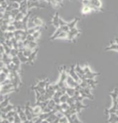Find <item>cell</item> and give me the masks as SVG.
Returning a JSON list of instances; mask_svg holds the SVG:
<instances>
[{
  "label": "cell",
  "mask_w": 118,
  "mask_h": 123,
  "mask_svg": "<svg viewBox=\"0 0 118 123\" xmlns=\"http://www.w3.org/2000/svg\"><path fill=\"white\" fill-rule=\"evenodd\" d=\"M6 44L8 46L10 49H13L14 47H13V43H12V41H11V39H6V42H5Z\"/></svg>",
  "instance_id": "37"
},
{
  "label": "cell",
  "mask_w": 118,
  "mask_h": 123,
  "mask_svg": "<svg viewBox=\"0 0 118 123\" xmlns=\"http://www.w3.org/2000/svg\"><path fill=\"white\" fill-rule=\"evenodd\" d=\"M71 118H72L73 123H83L79 120V119L77 118V114H76V113H74V114L72 115V116H71Z\"/></svg>",
  "instance_id": "25"
},
{
  "label": "cell",
  "mask_w": 118,
  "mask_h": 123,
  "mask_svg": "<svg viewBox=\"0 0 118 123\" xmlns=\"http://www.w3.org/2000/svg\"><path fill=\"white\" fill-rule=\"evenodd\" d=\"M74 91H75V89H74V88H69V87H67V88H66V94H67L69 97H74Z\"/></svg>",
  "instance_id": "19"
},
{
  "label": "cell",
  "mask_w": 118,
  "mask_h": 123,
  "mask_svg": "<svg viewBox=\"0 0 118 123\" xmlns=\"http://www.w3.org/2000/svg\"><path fill=\"white\" fill-rule=\"evenodd\" d=\"M56 117L58 118V119H61V118H63V117L65 116L63 112H56Z\"/></svg>",
  "instance_id": "41"
},
{
  "label": "cell",
  "mask_w": 118,
  "mask_h": 123,
  "mask_svg": "<svg viewBox=\"0 0 118 123\" xmlns=\"http://www.w3.org/2000/svg\"><path fill=\"white\" fill-rule=\"evenodd\" d=\"M47 82H49V81H48V79H45V80H40V81H38V83L36 84V85H37V87H38V88H45Z\"/></svg>",
  "instance_id": "16"
},
{
  "label": "cell",
  "mask_w": 118,
  "mask_h": 123,
  "mask_svg": "<svg viewBox=\"0 0 118 123\" xmlns=\"http://www.w3.org/2000/svg\"><path fill=\"white\" fill-rule=\"evenodd\" d=\"M109 123H118V116L116 114H110L108 118Z\"/></svg>",
  "instance_id": "11"
},
{
  "label": "cell",
  "mask_w": 118,
  "mask_h": 123,
  "mask_svg": "<svg viewBox=\"0 0 118 123\" xmlns=\"http://www.w3.org/2000/svg\"><path fill=\"white\" fill-rule=\"evenodd\" d=\"M57 2L59 3V5H60V6H62L63 5H62V2H63V0H57Z\"/></svg>",
  "instance_id": "45"
},
{
  "label": "cell",
  "mask_w": 118,
  "mask_h": 123,
  "mask_svg": "<svg viewBox=\"0 0 118 123\" xmlns=\"http://www.w3.org/2000/svg\"><path fill=\"white\" fill-rule=\"evenodd\" d=\"M37 50H38V49H35V50H33L32 54L28 57V64H31V65H32V64L34 63V61L35 60V57H36Z\"/></svg>",
  "instance_id": "7"
},
{
  "label": "cell",
  "mask_w": 118,
  "mask_h": 123,
  "mask_svg": "<svg viewBox=\"0 0 118 123\" xmlns=\"http://www.w3.org/2000/svg\"><path fill=\"white\" fill-rule=\"evenodd\" d=\"M18 52H19V50L18 49H11V51H10V56L13 57H17L18 55Z\"/></svg>",
  "instance_id": "27"
},
{
  "label": "cell",
  "mask_w": 118,
  "mask_h": 123,
  "mask_svg": "<svg viewBox=\"0 0 118 123\" xmlns=\"http://www.w3.org/2000/svg\"><path fill=\"white\" fill-rule=\"evenodd\" d=\"M98 75H99V73H97V72H93V71L91 70L90 72H89V73L85 74L84 76H85V79H95V78H96V76H98Z\"/></svg>",
  "instance_id": "14"
},
{
  "label": "cell",
  "mask_w": 118,
  "mask_h": 123,
  "mask_svg": "<svg viewBox=\"0 0 118 123\" xmlns=\"http://www.w3.org/2000/svg\"><path fill=\"white\" fill-rule=\"evenodd\" d=\"M82 1H84V0H82Z\"/></svg>",
  "instance_id": "50"
},
{
  "label": "cell",
  "mask_w": 118,
  "mask_h": 123,
  "mask_svg": "<svg viewBox=\"0 0 118 123\" xmlns=\"http://www.w3.org/2000/svg\"><path fill=\"white\" fill-rule=\"evenodd\" d=\"M115 114H116L118 116V109H117V110H116V112H115Z\"/></svg>",
  "instance_id": "48"
},
{
  "label": "cell",
  "mask_w": 118,
  "mask_h": 123,
  "mask_svg": "<svg viewBox=\"0 0 118 123\" xmlns=\"http://www.w3.org/2000/svg\"><path fill=\"white\" fill-rule=\"evenodd\" d=\"M80 36V30L76 27L72 28L67 32V39L70 42H75V39Z\"/></svg>",
  "instance_id": "1"
},
{
  "label": "cell",
  "mask_w": 118,
  "mask_h": 123,
  "mask_svg": "<svg viewBox=\"0 0 118 123\" xmlns=\"http://www.w3.org/2000/svg\"><path fill=\"white\" fill-rule=\"evenodd\" d=\"M86 82H87L88 87L90 88H95L96 87V84H97V81L91 79H86Z\"/></svg>",
  "instance_id": "12"
},
{
  "label": "cell",
  "mask_w": 118,
  "mask_h": 123,
  "mask_svg": "<svg viewBox=\"0 0 118 123\" xmlns=\"http://www.w3.org/2000/svg\"><path fill=\"white\" fill-rule=\"evenodd\" d=\"M1 110H2L3 113H8L9 111H11V110H17V107L11 105V104H8L6 107H5L4 109H2Z\"/></svg>",
  "instance_id": "8"
},
{
  "label": "cell",
  "mask_w": 118,
  "mask_h": 123,
  "mask_svg": "<svg viewBox=\"0 0 118 123\" xmlns=\"http://www.w3.org/2000/svg\"><path fill=\"white\" fill-rule=\"evenodd\" d=\"M68 98H69V96L67 94L62 95L61 98H60V103H66V101H67V99H68Z\"/></svg>",
  "instance_id": "26"
},
{
  "label": "cell",
  "mask_w": 118,
  "mask_h": 123,
  "mask_svg": "<svg viewBox=\"0 0 118 123\" xmlns=\"http://www.w3.org/2000/svg\"><path fill=\"white\" fill-rule=\"evenodd\" d=\"M1 90H2V86L0 85V91H1Z\"/></svg>",
  "instance_id": "49"
},
{
  "label": "cell",
  "mask_w": 118,
  "mask_h": 123,
  "mask_svg": "<svg viewBox=\"0 0 118 123\" xmlns=\"http://www.w3.org/2000/svg\"><path fill=\"white\" fill-rule=\"evenodd\" d=\"M32 19H33L34 24H35L36 26H42V27H45L44 21H43L40 18H38V17H34V18H32Z\"/></svg>",
  "instance_id": "6"
},
{
  "label": "cell",
  "mask_w": 118,
  "mask_h": 123,
  "mask_svg": "<svg viewBox=\"0 0 118 123\" xmlns=\"http://www.w3.org/2000/svg\"><path fill=\"white\" fill-rule=\"evenodd\" d=\"M66 73L69 75L70 77H72L73 79H74L76 82H78V83L81 82V79H79V77L77 76V74L75 73V71H74V65H72V66H71L70 69H66Z\"/></svg>",
  "instance_id": "2"
},
{
  "label": "cell",
  "mask_w": 118,
  "mask_h": 123,
  "mask_svg": "<svg viewBox=\"0 0 118 123\" xmlns=\"http://www.w3.org/2000/svg\"><path fill=\"white\" fill-rule=\"evenodd\" d=\"M66 86L67 87H69V88H74L77 85H78V82H76L74 79H73V78L72 77H70L69 75L67 76V78H66Z\"/></svg>",
  "instance_id": "4"
},
{
  "label": "cell",
  "mask_w": 118,
  "mask_h": 123,
  "mask_svg": "<svg viewBox=\"0 0 118 123\" xmlns=\"http://www.w3.org/2000/svg\"><path fill=\"white\" fill-rule=\"evenodd\" d=\"M42 120H43V119H41L40 118H38V119H37V120H36V121H35L34 123H41V122H42Z\"/></svg>",
  "instance_id": "43"
},
{
  "label": "cell",
  "mask_w": 118,
  "mask_h": 123,
  "mask_svg": "<svg viewBox=\"0 0 118 123\" xmlns=\"http://www.w3.org/2000/svg\"><path fill=\"white\" fill-rule=\"evenodd\" d=\"M40 36H41V31H36L33 34V37H35V39L37 41V39H39Z\"/></svg>",
  "instance_id": "32"
},
{
  "label": "cell",
  "mask_w": 118,
  "mask_h": 123,
  "mask_svg": "<svg viewBox=\"0 0 118 123\" xmlns=\"http://www.w3.org/2000/svg\"><path fill=\"white\" fill-rule=\"evenodd\" d=\"M78 21H79V18H75L74 20H72L71 22H68L67 26H68V27H69L70 29H72V28H74V27H75V26L77 25Z\"/></svg>",
  "instance_id": "13"
},
{
  "label": "cell",
  "mask_w": 118,
  "mask_h": 123,
  "mask_svg": "<svg viewBox=\"0 0 118 123\" xmlns=\"http://www.w3.org/2000/svg\"><path fill=\"white\" fill-rule=\"evenodd\" d=\"M105 50L108 51V50H114V51H118V45L114 43V44L110 45L107 48H105Z\"/></svg>",
  "instance_id": "17"
},
{
  "label": "cell",
  "mask_w": 118,
  "mask_h": 123,
  "mask_svg": "<svg viewBox=\"0 0 118 123\" xmlns=\"http://www.w3.org/2000/svg\"><path fill=\"white\" fill-rule=\"evenodd\" d=\"M25 18V14L22 13V12H19L17 14V16L15 18V21H22Z\"/></svg>",
  "instance_id": "20"
},
{
  "label": "cell",
  "mask_w": 118,
  "mask_h": 123,
  "mask_svg": "<svg viewBox=\"0 0 118 123\" xmlns=\"http://www.w3.org/2000/svg\"><path fill=\"white\" fill-rule=\"evenodd\" d=\"M83 69H84V75L87 74V73H89V72L91 71V68H90V67L88 66V65H85Z\"/></svg>",
  "instance_id": "36"
},
{
  "label": "cell",
  "mask_w": 118,
  "mask_h": 123,
  "mask_svg": "<svg viewBox=\"0 0 118 123\" xmlns=\"http://www.w3.org/2000/svg\"><path fill=\"white\" fill-rule=\"evenodd\" d=\"M59 24H60V26H66L67 24H68V22H66V21H65L63 18H59Z\"/></svg>",
  "instance_id": "35"
},
{
  "label": "cell",
  "mask_w": 118,
  "mask_h": 123,
  "mask_svg": "<svg viewBox=\"0 0 118 123\" xmlns=\"http://www.w3.org/2000/svg\"><path fill=\"white\" fill-rule=\"evenodd\" d=\"M17 30V28H16V26H14V25H12V24H11V25H8V26H7V31H8V32H15V31Z\"/></svg>",
  "instance_id": "31"
},
{
  "label": "cell",
  "mask_w": 118,
  "mask_h": 123,
  "mask_svg": "<svg viewBox=\"0 0 118 123\" xmlns=\"http://www.w3.org/2000/svg\"><path fill=\"white\" fill-rule=\"evenodd\" d=\"M10 6H11V7L13 9H19V6H20V3H18V2H13V3H10Z\"/></svg>",
  "instance_id": "28"
},
{
  "label": "cell",
  "mask_w": 118,
  "mask_h": 123,
  "mask_svg": "<svg viewBox=\"0 0 118 123\" xmlns=\"http://www.w3.org/2000/svg\"><path fill=\"white\" fill-rule=\"evenodd\" d=\"M41 123H49V122H48L46 119H45V120H42V122Z\"/></svg>",
  "instance_id": "47"
},
{
  "label": "cell",
  "mask_w": 118,
  "mask_h": 123,
  "mask_svg": "<svg viewBox=\"0 0 118 123\" xmlns=\"http://www.w3.org/2000/svg\"><path fill=\"white\" fill-rule=\"evenodd\" d=\"M61 108H62V110L65 111V110H69V109H70V106L66 102V103H61Z\"/></svg>",
  "instance_id": "30"
},
{
  "label": "cell",
  "mask_w": 118,
  "mask_h": 123,
  "mask_svg": "<svg viewBox=\"0 0 118 123\" xmlns=\"http://www.w3.org/2000/svg\"><path fill=\"white\" fill-rule=\"evenodd\" d=\"M26 40H28L29 42H33V41H36V40L35 39V37H33V35H27V37H26Z\"/></svg>",
  "instance_id": "38"
},
{
  "label": "cell",
  "mask_w": 118,
  "mask_h": 123,
  "mask_svg": "<svg viewBox=\"0 0 118 123\" xmlns=\"http://www.w3.org/2000/svg\"><path fill=\"white\" fill-rule=\"evenodd\" d=\"M62 28V30L64 31V32H68V31L70 30V28L68 27V26L66 25V26H60Z\"/></svg>",
  "instance_id": "40"
},
{
  "label": "cell",
  "mask_w": 118,
  "mask_h": 123,
  "mask_svg": "<svg viewBox=\"0 0 118 123\" xmlns=\"http://www.w3.org/2000/svg\"><path fill=\"white\" fill-rule=\"evenodd\" d=\"M59 18H60V17H59V14H58V12H56V13L55 14V16L52 18V20H51V24H52L53 26H55L56 28L60 27V24H59Z\"/></svg>",
  "instance_id": "5"
},
{
  "label": "cell",
  "mask_w": 118,
  "mask_h": 123,
  "mask_svg": "<svg viewBox=\"0 0 118 123\" xmlns=\"http://www.w3.org/2000/svg\"><path fill=\"white\" fill-rule=\"evenodd\" d=\"M14 123H15V122H14Z\"/></svg>",
  "instance_id": "51"
},
{
  "label": "cell",
  "mask_w": 118,
  "mask_h": 123,
  "mask_svg": "<svg viewBox=\"0 0 118 123\" xmlns=\"http://www.w3.org/2000/svg\"><path fill=\"white\" fill-rule=\"evenodd\" d=\"M63 32V30H62V28L61 27H58V28H56V32L54 33V35L51 36L50 37V40H54V39H56L57 37V36L59 35L60 33H62Z\"/></svg>",
  "instance_id": "15"
},
{
  "label": "cell",
  "mask_w": 118,
  "mask_h": 123,
  "mask_svg": "<svg viewBox=\"0 0 118 123\" xmlns=\"http://www.w3.org/2000/svg\"><path fill=\"white\" fill-rule=\"evenodd\" d=\"M114 43L118 45V37H115V38H114Z\"/></svg>",
  "instance_id": "46"
},
{
  "label": "cell",
  "mask_w": 118,
  "mask_h": 123,
  "mask_svg": "<svg viewBox=\"0 0 118 123\" xmlns=\"http://www.w3.org/2000/svg\"><path fill=\"white\" fill-rule=\"evenodd\" d=\"M43 111H42V109H41V107L38 105H35V107L33 108V113L34 114H40V113H42Z\"/></svg>",
  "instance_id": "18"
},
{
  "label": "cell",
  "mask_w": 118,
  "mask_h": 123,
  "mask_svg": "<svg viewBox=\"0 0 118 123\" xmlns=\"http://www.w3.org/2000/svg\"><path fill=\"white\" fill-rule=\"evenodd\" d=\"M79 85L81 86V88H89L88 87V84L87 82H86V79L85 80H82L80 83H79Z\"/></svg>",
  "instance_id": "29"
},
{
  "label": "cell",
  "mask_w": 118,
  "mask_h": 123,
  "mask_svg": "<svg viewBox=\"0 0 118 123\" xmlns=\"http://www.w3.org/2000/svg\"><path fill=\"white\" fill-rule=\"evenodd\" d=\"M17 57H19V59H20L21 63H28V57H26V56L23 54L22 51H19V52H18Z\"/></svg>",
  "instance_id": "10"
},
{
  "label": "cell",
  "mask_w": 118,
  "mask_h": 123,
  "mask_svg": "<svg viewBox=\"0 0 118 123\" xmlns=\"http://www.w3.org/2000/svg\"><path fill=\"white\" fill-rule=\"evenodd\" d=\"M12 63H14V64L17 65V66H20V65H21V61H20V59H19V57H18L17 56L12 57Z\"/></svg>",
  "instance_id": "22"
},
{
  "label": "cell",
  "mask_w": 118,
  "mask_h": 123,
  "mask_svg": "<svg viewBox=\"0 0 118 123\" xmlns=\"http://www.w3.org/2000/svg\"><path fill=\"white\" fill-rule=\"evenodd\" d=\"M67 38V32H62L59 35L57 36L56 39H66Z\"/></svg>",
  "instance_id": "21"
},
{
  "label": "cell",
  "mask_w": 118,
  "mask_h": 123,
  "mask_svg": "<svg viewBox=\"0 0 118 123\" xmlns=\"http://www.w3.org/2000/svg\"><path fill=\"white\" fill-rule=\"evenodd\" d=\"M1 123H10L7 120V119H2V121H1Z\"/></svg>",
  "instance_id": "44"
},
{
  "label": "cell",
  "mask_w": 118,
  "mask_h": 123,
  "mask_svg": "<svg viewBox=\"0 0 118 123\" xmlns=\"http://www.w3.org/2000/svg\"><path fill=\"white\" fill-rule=\"evenodd\" d=\"M59 123H68V119H67L66 116H64L63 118L59 119Z\"/></svg>",
  "instance_id": "39"
},
{
  "label": "cell",
  "mask_w": 118,
  "mask_h": 123,
  "mask_svg": "<svg viewBox=\"0 0 118 123\" xmlns=\"http://www.w3.org/2000/svg\"><path fill=\"white\" fill-rule=\"evenodd\" d=\"M75 106H76V112L79 113L81 110H83V109H86L87 108V106H84L82 103V101H75Z\"/></svg>",
  "instance_id": "9"
},
{
  "label": "cell",
  "mask_w": 118,
  "mask_h": 123,
  "mask_svg": "<svg viewBox=\"0 0 118 123\" xmlns=\"http://www.w3.org/2000/svg\"><path fill=\"white\" fill-rule=\"evenodd\" d=\"M20 12V10L19 9H12L11 11H10V17L11 18H15L17 16V14Z\"/></svg>",
  "instance_id": "23"
},
{
  "label": "cell",
  "mask_w": 118,
  "mask_h": 123,
  "mask_svg": "<svg viewBox=\"0 0 118 123\" xmlns=\"http://www.w3.org/2000/svg\"><path fill=\"white\" fill-rule=\"evenodd\" d=\"M56 103L54 101V99L53 98H51L50 100H49V103H48V105H47V107L50 109L51 110H53L54 109H55V107H56Z\"/></svg>",
  "instance_id": "24"
},
{
  "label": "cell",
  "mask_w": 118,
  "mask_h": 123,
  "mask_svg": "<svg viewBox=\"0 0 118 123\" xmlns=\"http://www.w3.org/2000/svg\"><path fill=\"white\" fill-rule=\"evenodd\" d=\"M7 120H8L10 123H14L15 122V117H14V116L13 117H9L8 119H7Z\"/></svg>",
  "instance_id": "42"
},
{
  "label": "cell",
  "mask_w": 118,
  "mask_h": 123,
  "mask_svg": "<svg viewBox=\"0 0 118 123\" xmlns=\"http://www.w3.org/2000/svg\"><path fill=\"white\" fill-rule=\"evenodd\" d=\"M7 25H4V24H1L0 25V29L3 31V32H6L7 31Z\"/></svg>",
  "instance_id": "34"
},
{
  "label": "cell",
  "mask_w": 118,
  "mask_h": 123,
  "mask_svg": "<svg viewBox=\"0 0 118 123\" xmlns=\"http://www.w3.org/2000/svg\"><path fill=\"white\" fill-rule=\"evenodd\" d=\"M25 112H26V115L27 117V119L28 120H32L33 119V108H31L30 103L29 102H26V106H25Z\"/></svg>",
  "instance_id": "3"
},
{
  "label": "cell",
  "mask_w": 118,
  "mask_h": 123,
  "mask_svg": "<svg viewBox=\"0 0 118 123\" xmlns=\"http://www.w3.org/2000/svg\"><path fill=\"white\" fill-rule=\"evenodd\" d=\"M56 118H57L56 115V114H52L51 116H50V117H49V118H48L47 119H46V120H47L48 122L50 123V122H53V121H54L55 119H56Z\"/></svg>",
  "instance_id": "33"
}]
</instances>
